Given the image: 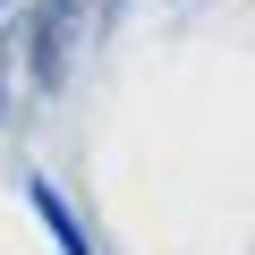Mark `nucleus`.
I'll return each mask as SVG.
<instances>
[{"label":"nucleus","instance_id":"1","mask_svg":"<svg viewBox=\"0 0 255 255\" xmlns=\"http://www.w3.org/2000/svg\"><path fill=\"white\" fill-rule=\"evenodd\" d=\"M34 213H43V221H51V230H60V247H68V255H94V247H85V230H77V221H68V204H60V196H51V187H34Z\"/></svg>","mask_w":255,"mask_h":255}]
</instances>
